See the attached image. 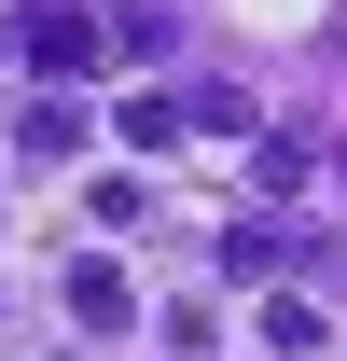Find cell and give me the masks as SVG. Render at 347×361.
Returning a JSON list of instances; mask_svg holds the SVG:
<instances>
[{"label":"cell","instance_id":"2","mask_svg":"<svg viewBox=\"0 0 347 361\" xmlns=\"http://www.w3.org/2000/svg\"><path fill=\"white\" fill-rule=\"evenodd\" d=\"M84 139H97L84 97H28V167H84Z\"/></svg>","mask_w":347,"mask_h":361},{"label":"cell","instance_id":"4","mask_svg":"<svg viewBox=\"0 0 347 361\" xmlns=\"http://www.w3.org/2000/svg\"><path fill=\"white\" fill-rule=\"evenodd\" d=\"M236 14H264V28H292V14H319V0H236Z\"/></svg>","mask_w":347,"mask_h":361},{"label":"cell","instance_id":"1","mask_svg":"<svg viewBox=\"0 0 347 361\" xmlns=\"http://www.w3.org/2000/svg\"><path fill=\"white\" fill-rule=\"evenodd\" d=\"M250 348L264 361H334V319L305 306V292H278V306H250Z\"/></svg>","mask_w":347,"mask_h":361},{"label":"cell","instance_id":"3","mask_svg":"<svg viewBox=\"0 0 347 361\" xmlns=\"http://www.w3.org/2000/svg\"><path fill=\"white\" fill-rule=\"evenodd\" d=\"M181 126H195V111H181V97H126V139H139V153H167Z\"/></svg>","mask_w":347,"mask_h":361}]
</instances>
